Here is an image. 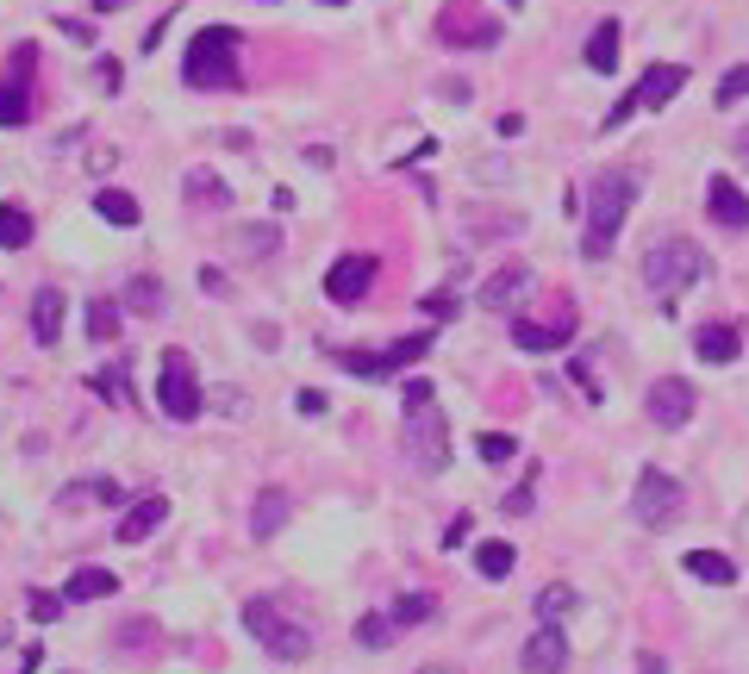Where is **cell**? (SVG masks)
<instances>
[{"mask_svg":"<svg viewBox=\"0 0 749 674\" xmlns=\"http://www.w3.org/2000/svg\"><path fill=\"white\" fill-rule=\"evenodd\" d=\"M737 100H749V64H737L731 76L718 81V107H737Z\"/></svg>","mask_w":749,"mask_h":674,"instance_id":"obj_38","label":"cell"},{"mask_svg":"<svg viewBox=\"0 0 749 674\" xmlns=\"http://www.w3.org/2000/svg\"><path fill=\"white\" fill-rule=\"evenodd\" d=\"M26 244H32V213H26V206H0V251H26Z\"/></svg>","mask_w":749,"mask_h":674,"instance_id":"obj_25","label":"cell"},{"mask_svg":"<svg viewBox=\"0 0 749 674\" xmlns=\"http://www.w3.org/2000/svg\"><path fill=\"white\" fill-rule=\"evenodd\" d=\"M425 350H431V331H413V338H400L394 350H382V356H387V369H406V362L425 356Z\"/></svg>","mask_w":749,"mask_h":674,"instance_id":"obj_36","label":"cell"},{"mask_svg":"<svg viewBox=\"0 0 749 674\" xmlns=\"http://www.w3.org/2000/svg\"><path fill=\"white\" fill-rule=\"evenodd\" d=\"M406 456H413V469H425V475L450 469V424H444L437 407L406 412Z\"/></svg>","mask_w":749,"mask_h":674,"instance_id":"obj_8","label":"cell"},{"mask_svg":"<svg viewBox=\"0 0 749 674\" xmlns=\"http://www.w3.org/2000/svg\"><path fill=\"white\" fill-rule=\"evenodd\" d=\"M162 518H169V500H162V494H144L138 506H126V512H119V544H144V537L157 531Z\"/></svg>","mask_w":749,"mask_h":674,"instance_id":"obj_15","label":"cell"},{"mask_svg":"<svg viewBox=\"0 0 749 674\" xmlns=\"http://www.w3.org/2000/svg\"><path fill=\"white\" fill-rule=\"evenodd\" d=\"M26 612H32L38 625H50V618L63 612V599H57V594H26Z\"/></svg>","mask_w":749,"mask_h":674,"instance_id":"obj_40","label":"cell"},{"mask_svg":"<svg viewBox=\"0 0 749 674\" xmlns=\"http://www.w3.org/2000/svg\"><path fill=\"white\" fill-rule=\"evenodd\" d=\"M400 637V625H394V612H368L363 625H356V643L363 649H387V643Z\"/></svg>","mask_w":749,"mask_h":674,"instance_id":"obj_31","label":"cell"},{"mask_svg":"<svg viewBox=\"0 0 749 674\" xmlns=\"http://www.w3.org/2000/svg\"><path fill=\"white\" fill-rule=\"evenodd\" d=\"M319 7H325V0H319ZM332 7H344V0H332Z\"/></svg>","mask_w":749,"mask_h":674,"instance_id":"obj_45","label":"cell"},{"mask_svg":"<svg viewBox=\"0 0 749 674\" xmlns=\"http://www.w3.org/2000/svg\"><path fill=\"white\" fill-rule=\"evenodd\" d=\"M681 88H687V69H681V64H650L638 88H631V95H624L619 107L607 113V131H619L624 119H631V113H643V107H669Z\"/></svg>","mask_w":749,"mask_h":674,"instance_id":"obj_6","label":"cell"},{"mask_svg":"<svg viewBox=\"0 0 749 674\" xmlns=\"http://www.w3.org/2000/svg\"><path fill=\"white\" fill-rule=\"evenodd\" d=\"M674 512H681V481L669 469H643L638 487H631V518L643 531H669Z\"/></svg>","mask_w":749,"mask_h":674,"instance_id":"obj_5","label":"cell"},{"mask_svg":"<svg viewBox=\"0 0 749 674\" xmlns=\"http://www.w3.org/2000/svg\"><path fill=\"white\" fill-rule=\"evenodd\" d=\"M188 201H194V206H231V188H225L213 169H194V175H188Z\"/></svg>","mask_w":749,"mask_h":674,"instance_id":"obj_29","label":"cell"},{"mask_svg":"<svg viewBox=\"0 0 749 674\" xmlns=\"http://www.w3.org/2000/svg\"><path fill=\"white\" fill-rule=\"evenodd\" d=\"M506 512H531V481H525V487H512V494H506Z\"/></svg>","mask_w":749,"mask_h":674,"instance_id":"obj_42","label":"cell"},{"mask_svg":"<svg viewBox=\"0 0 749 674\" xmlns=\"http://www.w3.org/2000/svg\"><path fill=\"white\" fill-rule=\"evenodd\" d=\"M95 388H100V400H112V407H131V381H126V369H100Z\"/></svg>","mask_w":749,"mask_h":674,"instance_id":"obj_35","label":"cell"},{"mask_svg":"<svg viewBox=\"0 0 749 674\" xmlns=\"http://www.w3.org/2000/svg\"><path fill=\"white\" fill-rule=\"evenodd\" d=\"M574 338V319H519L512 325V344L519 350H562Z\"/></svg>","mask_w":749,"mask_h":674,"instance_id":"obj_17","label":"cell"},{"mask_svg":"<svg viewBox=\"0 0 749 674\" xmlns=\"http://www.w3.org/2000/svg\"><path fill=\"white\" fill-rule=\"evenodd\" d=\"M157 407L169 412L176 424H194V419H200V375H194V362L181 356V350H169V356H162Z\"/></svg>","mask_w":749,"mask_h":674,"instance_id":"obj_7","label":"cell"},{"mask_svg":"<svg viewBox=\"0 0 749 674\" xmlns=\"http://www.w3.org/2000/svg\"><path fill=\"white\" fill-rule=\"evenodd\" d=\"M693 381H681V375H669V381H656L650 388V400H643V412H650V424H662V431H681L687 419H693Z\"/></svg>","mask_w":749,"mask_h":674,"instance_id":"obj_10","label":"cell"},{"mask_svg":"<svg viewBox=\"0 0 749 674\" xmlns=\"http://www.w3.org/2000/svg\"><path fill=\"white\" fill-rule=\"evenodd\" d=\"M512 563H519V556H512V544H500V537H494V544H481V549H475V568H481L487 580H506V575H512Z\"/></svg>","mask_w":749,"mask_h":674,"instance_id":"obj_32","label":"cell"},{"mask_svg":"<svg viewBox=\"0 0 749 674\" xmlns=\"http://www.w3.org/2000/svg\"><path fill=\"white\" fill-rule=\"evenodd\" d=\"M437 38L456 50H494L500 45V19H487L475 0H450L444 19H437Z\"/></svg>","mask_w":749,"mask_h":674,"instance_id":"obj_9","label":"cell"},{"mask_svg":"<svg viewBox=\"0 0 749 674\" xmlns=\"http://www.w3.org/2000/svg\"><path fill=\"white\" fill-rule=\"evenodd\" d=\"M88 338H100V344L119 338V306H112V300H95V306H88Z\"/></svg>","mask_w":749,"mask_h":674,"instance_id":"obj_34","label":"cell"},{"mask_svg":"<svg viewBox=\"0 0 749 674\" xmlns=\"http://www.w3.org/2000/svg\"><path fill=\"white\" fill-rule=\"evenodd\" d=\"M638 188H643V182L631 169L593 175V188H588V237H581L588 263L612 256V237H619V225H624V213H631V201H638Z\"/></svg>","mask_w":749,"mask_h":674,"instance_id":"obj_1","label":"cell"},{"mask_svg":"<svg viewBox=\"0 0 749 674\" xmlns=\"http://www.w3.org/2000/svg\"><path fill=\"white\" fill-rule=\"evenodd\" d=\"M57 506L63 512H81V506H119V481H107V475H95V481H76L57 494Z\"/></svg>","mask_w":749,"mask_h":674,"instance_id":"obj_19","label":"cell"},{"mask_svg":"<svg viewBox=\"0 0 749 674\" xmlns=\"http://www.w3.org/2000/svg\"><path fill=\"white\" fill-rule=\"evenodd\" d=\"M32 119V95H26V81H0V126H26Z\"/></svg>","mask_w":749,"mask_h":674,"instance_id":"obj_28","label":"cell"},{"mask_svg":"<svg viewBox=\"0 0 749 674\" xmlns=\"http://www.w3.org/2000/svg\"><path fill=\"white\" fill-rule=\"evenodd\" d=\"M706 275H712V256H706L693 237H656L650 251H643V282H650L662 300L700 287Z\"/></svg>","mask_w":749,"mask_h":674,"instance_id":"obj_2","label":"cell"},{"mask_svg":"<svg viewBox=\"0 0 749 674\" xmlns=\"http://www.w3.org/2000/svg\"><path fill=\"white\" fill-rule=\"evenodd\" d=\"M400 400H406V412H425V407H431V381L413 375L406 388H400Z\"/></svg>","mask_w":749,"mask_h":674,"instance_id":"obj_39","label":"cell"},{"mask_svg":"<svg viewBox=\"0 0 749 674\" xmlns=\"http://www.w3.org/2000/svg\"><path fill=\"white\" fill-rule=\"evenodd\" d=\"M63 313H69L63 287H38V294H32V338H38L45 350L63 338Z\"/></svg>","mask_w":749,"mask_h":674,"instance_id":"obj_16","label":"cell"},{"mask_svg":"<svg viewBox=\"0 0 749 674\" xmlns=\"http://www.w3.org/2000/svg\"><path fill=\"white\" fill-rule=\"evenodd\" d=\"M693 350H700V362H737L743 356V338H737V325H700L693 331Z\"/></svg>","mask_w":749,"mask_h":674,"instance_id":"obj_18","label":"cell"},{"mask_svg":"<svg viewBox=\"0 0 749 674\" xmlns=\"http://www.w3.org/2000/svg\"><path fill=\"white\" fill-rule=\"evenodd\" d=\"M119 580L107 575V568H76V575L63 580V599H107Z\"/></svg>","mask_w":749,"mask_h":674,"instance_id":"obj_24","label":"cell"},{"mask_svg":"<svg viewBox=\"0 0 749 674\" xmlns=\"http://www.w3.org/2000/svg\"><path fill=\"white\" fill-rule=\"evenodd\" d=\"M95 213H100L107 225H126V232L144 219V213H138V201H131V194H119V188H100V194H95Z\"/></svg>","mask_w":749,"mask_h":674,"instance_id":"obj_26","label":"cell"},{"mask_svg":"<svg viewBox=\"0 0 749 674\" xmlns=\"http://www.w3.org/2000/svg\"><path fill=\"white\" fill-rule=\"evenodd\" d=\"M244 625H250V637L263 643L275 662H306L313 656V631H306L300 618L275 612L269 599H250V606H244Z\"/></svg>","mask_w":749,"mask_h":674,"instance_id":"obj_4","label":"cell"},{"mask_svg":"<svg viewBox=\"0 0 749 674\" xmlns=\"http://www.w3.org/2000/svg\"><path fill=\"white\" fill-rule=\"evenodd\" d=\"M337 362L351 369V375H368V381H387L394 369H387V356H368V350H337Z\"/></svg>","mask_w":749,"mask_h":674,"instance_id":"obj_33","label":"cell"},{"mask_svg":"<svg viewBox=\"0 0 749 674\" xmlns=\"http://www.w3.org/2000/svg\"><path fill=\"white\" fill-rule=\"evenodd\" d=\"M531 282H538V275H531L525 263H506L500 268V275H487V282H481V313H512V306H525L531 300Z\"/></svg>","mask_w":749,"mask_h":674,"instance_id":"obj_11","label":"cell"},{"mask_svg":"<svg viewBox=\"0 0 749 674\" xmlns=\"http://www.w3.org/2000/svg\"><path fill=\"white\" fill-rule=\"evenodd\" d=\"M481 456H487V462H512L519 443H512V438H481Z\"/></svg>","mask_w":749,"mask_h":674,"instance_id":"obj_41","label":"cell"},{"mask_svg":"<svg viewBox=\"0 0 749 674\" xmlns=\"http://www.w3.org/2000/svg\"><path fill=\"white\" fill-rule=\"evenodd\" d=\"M574 606H581V599H574L569 580H550V587L538 594V618H543V625H562V618H569Z\"/></svg>","mask_w":749,"mask_h":674,"instance_id":"obj_27","label":"cell"},{"mask_svg":"<svg viewBox=\"0 0 749 674\" xmlns=\"http://www.w3.org/2000/svg\"><path fill=\"white\" fill-rule=\"evenodd\" d=\"M418 674H463V668H450V662H431V668H418Z\"/></svg>","mask_w":749,"mask_h":674,"instance_id":"obj_44","label":"cell"},{"mask_svg":"<svg viewBox=\"0 0 749 674\" xmlns=\"http://www.w3.org/2000/svg\"><path fill=\"white\" fill-rule=\"evenodd\" d=\"M181 76H188V88H238V32H225V26L194 32Z\"/></svg>","mask_w":749,"mask_h":674,"instance_id":"obj_3","label":"cell"},{"mask_svg":"<svg viewBox=\"0 0 749 674\" xmlns=\"http://www.w3.org/2000/svg\"><path fill=\"white\" fill-rule=\"evenodd\" d=\"M706 213H712L725 232H749V194L737 188V182H725V175L706 188Z\"/></svg>","mask_w":749,"mask_h":674,"instance_id":"obj_14","label":"cell"},{"mask_svg":"<svg viewBox=\"0 0 749 674\" xmlns=\"http://www.w3.org/2000/svg\"><path fill=\"white\" fill-rule=\"evenodd\" d=\"M431 612H437V599H431V594H406L394 606V625H425Z\"/></svg>","mask_w":749,"mask_h":674,"instance_id":"obj_37","label":"cell"},{"mask_svg":"<svg viewBox=\"0 0 749 674\" xmlns=\"http://www.w3.org/2000/svg\"><path fill=\"white\" fill-rule=\"evenodd\" d=\"M126 306H131V313H144V319H157L162 306H169V294H162L157 275H131V282H126Z\"/></svg>","mask_w":749,"mask_h":674,"instance_id":"obj_23","label":"cell"},{"mask_svg":"<svg viewBox=\"0 0 749 674\" xmlns=\"http://www.w3.org/2000/svg\"><path fill=\"white\" fill-rule=\"evenodd\" d=\"M287 525V494L282 487H263L256 494V512H250V537H275Z\"/></svg>","mask_w":749,"mask_h":674,"instance_id":"obj_22","label":"cell"},{"mask_svg":"<svg viewBox=\"0 0 749 674\" xmlns=\"http://www.w3.org/2000/svg\"><path fill=\"white\" fill-rule=\"evenodd\" d=\"M368 287H375V256H337L332 268H325V294L337 300V306H356V300L368 294Z\"/></svg>","mask_w":749,"mask_h":674,"instance_id":"obj_12","label":"cell"},{"mask_svg":"<svg viewBox=\"0 0 749 674\" xmlns=\"http://www.w3.org/2000/svg\"><path fill=\"white\" fill-rule=\"evenodd\" d=\"M275 244H282L275 225H238V232H231V251H244V256H269Z\"/></svg>","mask_w":749,"mask_h":674,"instance_id":"obj_30","label":"cell"},{"mask_svg":"<svg viewBox=\"0 0 749 674\" xmlns=\"http://www.w3.org/2000/svg\"><path fill=\"white\" fill-rule=\"evenodd\" d=\"M588 69H593V76H612V69H619V19H600V26H593Z\"/></svg>","mask_w":749,"mask_h":674,"instance_id":"obj_20","label":"cell"},{"mask_svg":"<svg viewBox=\"0 0 749 674\" xmlns=\"http://www.w3.org/2000/svg\"><path fill=\"white\" fill-rule=\"evenodd\" d=\"M687 575L706 580V587H731L737 563H731V556H718V549H687Z\"/></svg>","mask_w":749,"mask_h":674,"instance_id":"obj_21","label":"cell"},{"mask_svg":"<svg viewBox=\"0 0 749 674\" xmlns=\"http://www.w3.org/2000/svg\"><path fill=\"white\" fill-rule=\"evenodd\" d=\"M519 662H525V674H562L569 668V637H562L556 625H538L525 637V656Z\"/></svg>","mask_w":749,"mask_h":674,"instance_id":"obj_13","label":"cell"},{"mask_svg":"<svg viewBox=\"0 0 749 674\" xmlns=\"http://www.w3.org/2000/svg\"><path fill=\"white\" fill-rule=\"evenodd\" d=\"M300 412H306V419H319V412H325V393L306 388V393H300Z\"/></svg>","mask_w":749,"mask_h":674,"instance_id":"obj_43","label":"cell"}]
</instances>
